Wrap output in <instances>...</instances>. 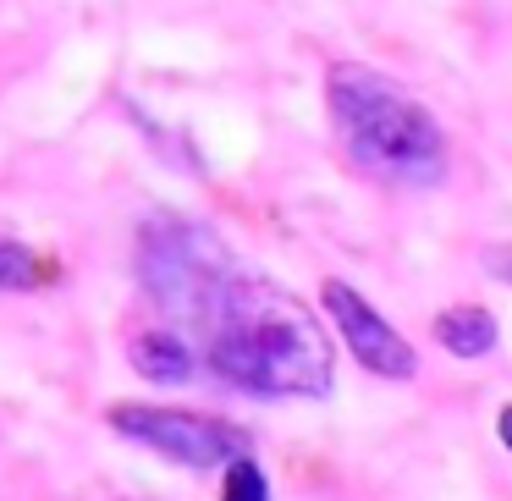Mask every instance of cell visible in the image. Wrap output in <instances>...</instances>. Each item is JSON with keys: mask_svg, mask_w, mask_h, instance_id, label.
<instances>
[{"mask_svg": "<svg viewBox=\"0 0 512 501\" xmlns=\"http://www.w3.org/2000/svg\"><path fill=\"white\" fill-rule=\"evenodd\" d=\"M320 298H325V314L336 320V331H342L347 353H353L358 364L375 369V375H386V380H413L419 358H413L408 336L391 331V320H380V314L369 309L347 281H325Z\"/></svg>", "mask_w": 512, "mask_h": 501, "instance_id": "cell-4", "label": "cell"}, {"mask_svg": "<svg viewBox=\"0 0 512 501\" xmlns=\"http://www.w3.org/2000/svg\"><path fill=\"white\" fill-rule=\"evenodd\" d=\"M144 287L171 331L248 397H325L336 375L320 320L287 287L243 270L226 243L188 221L144 226Z\"/></svg>", "mask_w": 512, "mask_h": 501, "instance_id": "cell-1", "label": "cell"}, {"mask_svg": "<svg viewBox=\"0 0 512 501\" xmlns=\"http://www.w3.org/2000/svg\"><path fill=\"white\" fill-rule=\"evenodd\" d=\"M127 358H133L138 375H144V380H160V386H182V380H193V369H199L193 347L182 342L177 331H144V336H133Z\"/></svg>", "mask_w": 512, "mask_h": 501, "instance_id": "cell-5", "label": "cell"}, {"mask_svg": "<svg viewBox=\"0 0 512 501\" xmlns=\"http://www.w3.org/2000/svg\"><path fill=\"white\" fill-rule=\"evenodd\" d=\"M331 122L347 155L380 182L397 188H435L446 177V133L397 78L358 61H336L325 78Z\"/></svg>", "mask_w": 512, "mask_h": 501, "instance_id": "cell-2", "label": "cell"}, {"mask_svg": "<svg viewBox=\"0 0 512 501\" xmlns=\"http://www.w3.org/2000/svg\"><path fill=\"white\" fill-rule=\"evenodd\" d=\"M111 430L149 452L171 457L182 468H221L248 452V435L215 413H188V408H149V402H122L111 408Z\"/></svg>", "mask_w": 512, "mask_h": 501, "instance_id": "cell-3", "label": "cell"}, {"mask_svg": "<svg viewBox=\"0 0 512 501\" xmlns=\"http://www.w3.org/2000/svg\"><path fill=\"white\" fill-rule=\"evenodd\" d=\"M221 501H270V485H265V474H259V463L254 457H232L226 463V485H221Z\"/></svg>", "mask_w": 512, "mask_h": 501, "instance_id": "cell-8", "label": "cell"}, {"mask_svg": "<svg viewBox=\"0 0 512 501\" xmlns=\"http://www.w3.org/2000/svg\"><path fill=\"white\" fill-rule=\"evenodd\" d=\"M496 430H501V446H507V452H512V402H507V408H501Z\"/></svg>", "mask_w": 512, "mask_h": 501, "instance_id": "cell-10", "label": "cell"}, {"mask_svg": "<svg viewBox=\"0 0 512 501\" xmlns=\"http://www.w3.org/2000/svg\"><path fill=\"white\" fill-rule=\"evenodd\" d=\"M56 276H61V265L39 259L34 248H23V243H0V292L45 287V281H56Z\"/></svg>", "mask_w": 512, "mask_h": 501, "instance_id": "cell-7", "label": "cell"}, {"mask_svg": "<svg viewBox=\"0 0 512 501\" xmlns=\"http://www.w3.org/2000/svg\"><path fill=\"white\" fill-rule=\"evenodd\" d=\"M485 270H490L496 281H507V287H512V248H490V254H485Z\"/></svg>", "mask_w": 512, "mask_h": 501, "instance_id": "cell-9", "label": "cell"}, {"mask_svg": "<svg viewBox=\"0 0 512 501\" xmlns=\"http://www.w3.org/2000/svg\"><path fill=\"white\" fill-rule=\"evenodd\" d=\"M435 342L457 358H485L490 347H496V320H490L485 309H474V303L446 309L441 320H435Z\"/></svg>", "mask_w": 512, "mask_h": 501, "instance_id": "cell-6", "label": "cell"}]
</instances>
